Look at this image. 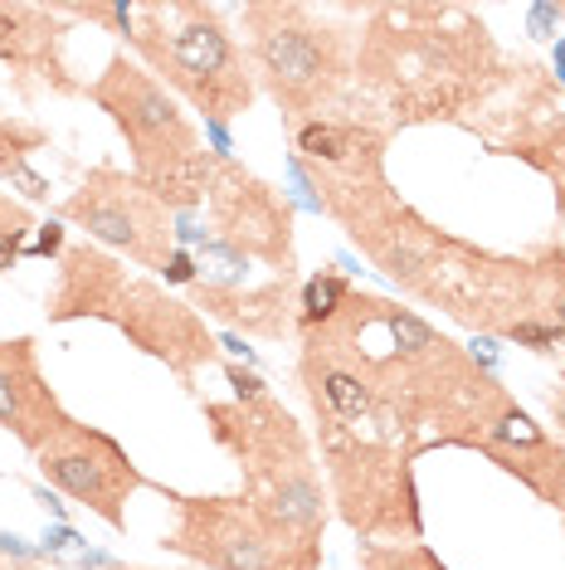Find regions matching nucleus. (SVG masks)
Listing matches in <instances>:
<instances>
[{"label":"nucleus","instance_id":"nucleus-18","mask_svg":"<svg viewBox=\"0 0 565 570\" xmlns=\"http://www.w3.org/2000/svg\"><path fill=\"white\" fill-rule=\"evenodd\" d=\"M507 336H512L517 346H536V352H551V346H561V342H565V332H561V327H551V322H536V317L512 322Z\"/></svg>","mask_w":565,"mask_h":570},{"label":"nucleus","instance_id":"nucleus-3","mask_svg":"<svg viewBox=\"0 0 565 570\" xmlns=\"http://www.w3.org/2000/svg\"><path fill=\"white\" fill-rule=\"evenodd\" d=\"M49 317L54 322H73V317L112 322L118 332H127V342L137 352L166 361L176 375L210 366L215 352H220L196 307L166 297L151 278H127V268L112 264L93 244L63 249L59 283L49 293Z\"/></svg>","mask_w":565,"mask_h":570},{"label":"nucleus","instance_id":"nucleus-15","mask_svg":"<svg viewBox=\"0 0 565 570\" xmlns=\"http://www.w3.org/2000/svg\"><path fill=\"white\" fill-rule=\"evenodd\" d=\"M366 570H448L439 556L419 541H366L361 547Z\"/></svg>","mask_w":565,"mask_h":570},{"label":"nucleus","instance_id":"nucleus-20","mask_svg":"<svg viewBox=\"0 0 565 570\" xmlns=\"http://www.w3.org/2000/svg\"><path fill=\"white\" fill-rule=\"evenodd\" d=\"M225 375H229V385H235V395L239 400H264L268 395V385L259 381L254 371H239V366H225Z\"/></svg>","mask_w":565,"mask_h":570},{"label":"nucleus","instance_id":"nucleus-14","mask_svg":"<svg viewBox=\"0 0 565 570\" xmlns=\"http://www.w3.org/2000/svg\"><path fill=\"white\" fill-rule=\"evenodd\" d=\"M0 59L30 73H59V24L40 6H0Z\"/></svg>","mask_w":565,"mask_h":570},{"label":"nucleus","instance_id":"nucleus-4","mask_svg":"<svg viewBox=\"0 0 565 570\" xmlns=\"http://www.w3.org/2000/svg\"><path fill=\"white\" fill-rule=\"evenodd\" d=\"M132 49L161 88H176L205 112V122H225L249 112L254 63L244 59L225 10L200 0H141L132 6Z\"/></svg>","mask_w":565,"mask_h":570},{"label":"nucleus","instance_id":"nucleus-24","mask_svg":"<svg viewBox=\"0 0 565 570\" xmlns=\"http://www.w3.org/2000/svg\"><path fill=\"white\" fill-rule=\"evenodd\" d=\"M20 254V235H10V239H0V268H10V258Z\"/></svg>","mask_w":565,"mask_h":570},{"label":"nucleus","instance_id":"nucleus-2","mask_svg":"<svg viewBox=\"0 0 565 570\" xmlns=\"http://www.w3.org/2000/svg\"><path fill=\"white\" fill-rule=\"evenodd\" d=\"M205 420H210L215 439L239 459L244 502L288 541H298L307 551H323L331 498L323 488V473H317L303 424L274 395L205 405Z\"/></svg>","mask_w":565,"mask_h":570},{"label":"nucleus","instance_id":"nucleus-7","mask_svg":"<svg viewBox=\"0 0 565 570\" xmlns=\"http://www.w3.org/2000/svg\"><path fill=\"white\" fill-rule=\"evenodd\" d=\"M176 527L161 537L166 551L205 570H317L323 551H307L274 531L244 498H171Z\"/></svg>","mask_w":565,"mask_h":570},{"label":"nucleus","instance_id":"nucleus-1","mask_svg":"<svg viewBox=\"0 0 565 570\" xmlns=\"http://www.w3.org/2000/svg\"><path fill=\"white\" fill-rule=\"evenodd\" d=\"M356 73L395 118H458L497 73L493 35L458 6H380L356 45Z\"/></svg>","mask_w":565,"mask_h":570},{"label":"nucleus","instance_id":"nucleus-22","mask_svg":"<svg viewBox=\"0 0 565 570\" xmlns=\"http://www.w3.org/2000/svg\"><path fill=\"white\" fill-rule=\"evenodd\" d=\"M166 283H196V258L186 249L171 254V264H166Z\"/></svg>","mask_w":565,"mask_h":570},{"label":"nucleus","instance_id":"nucleus-5","mask_svg":"<svg viewBox=\"0 0 565 570\" xmlns=\"http://www.w3.org/2000/svg\"><path fill=\"white\" fill-rule=\"evenodd\" d=\"M244 30H249L254 73L274 94L288 118L323 112L341 98L346 79L356 73L351 35L337 24L317 20L307 6H244Z\"/></svg>","mask_w":565,"mask_h":570},{"label":"nucleus","instance_id":"nucleus-8","mask_svg":"<svg viewBox=\"0 0 565 570\" xmlns=\"http://www.w3.org/2000/svg\"><path fill=\"white\" fill-rule=\"evenodd\" d=\"M63 219H73L79 229H88V239L122 249L137 268H157L166 274L176 254V229H171V210L151 196L132 171L118 166H98L88 171V180L63 200Z\"/></svg>","mask_w":565,"mask_h":570},{"label":"nucleus","instance_id":"nucleus-21","mask_svg":"<svg viewBox=\"0 0 565 570\" xmlns=\"http://www.w3.org/2000/svg\"><path fill=\"white\" fill-rule=\"evenodd\" d=\"M30 254H40V258H54V254H63V229L49 219V225L40 229V239L30 244Z\"/></svg>","mask_w":565,"mask_h":570},{"label":"nucleus","instance_id":"nucleus-16","mask_svg":"<svg viewBox=\"0 0 565 570\" xmlns=\"http://www.w3.org/2000/svg\"><path fill=\"white\" fill-rule=\"evenodd\" d=\"M346 297H351V288H346V278H337V274L307 278V288L298 297V322L303 327H323V322H331L346 307Z\"/></svg>","mask_w":565,"mask_h":570},{"label":"nucleus","instance_id":"nucleus-25","mask_svg":"<svg viewBox=\"0 0 565 570\" xmlns=\"http://www.w3.org/2000/svg\"><path fill=\"white\" fill-rule=\"evenodd\" d=\"M561 16H565V6H561Z\"/></svg>","mask_w":565,"mask_h":570},{"label":"nucleus","instance_id":"nucleus-11","mask_svg":"<svg viewBox=\"0 0 565 570\" xmlns=\"http://www.w3.org/2000/svg\"><path fill=\"white\" fill-rule=\"evenodd\" d=\"M69 420L73 414L49 391L30 336L0 342V430H10L30 453H40Z\"/></svg>","mask_w":565,"mask_h":570},{"label":"nucleus","instance_id":"nucleus-23","mask_svg":"<svg viewBox=\"0 0 565 570\" xmlns=\"http://www.w3.org/2000/svg\"><path fill=\"white\" fill-rule=\"evenodd\" d=\"M556 16H561L556 6H536V10H532V35H536V40H546V24L556 20Z\"/></svg>","mask_w":565,"mask_h":570},{"label":"nucleus","instance_id":"nucleus-13","mask_svg":"<svg viewBox=\"0 0 565 570\" xmlns=\"http://www.w3.org/2000/svg\"><path fill=\"white\" fill-rule=\"evenodd\" d=\"M196 307H205L220 322H235L249 336H282L293 327V317H298L293 278H274L264 288H215V283H200Z\"/></svg>","mask_w":565,"mask_h":570},{"label":"nucleus","instance_id":"nucleus-19","mask_svg":"<svg viewBox=\"0 0 565 570\" xmlns=\"http://www.w3.org/2000/svg\"><path fill=\"white\" fill-rule=\"evenodd\" d=\"M34 225V215L24 210L20 200H10V196H0V239H10V235H24V229Z\"/></svg>","mask_w":565,"mask_h":570},{"label":"nucleus","instance_id":"nucleus-17","mask_svg":"<svg viewBox=\"0 0 565 570\" xmlns=\"http://www.w3.org/2000/svg\"><path fill=\"white\" fill-rule=\"evenodd\" d=\"M49 141L44 127H30V122H16V118H0V176L16 180L20 171H30L24 157L30 151H40Z\"/></svg>","mask_w":565,"mask_h":570},{"label":"nucleus","instance_id":"nucleus-6","mask_svg":"<svg viewBox=\"0 0 565 570\" xmlns=\"http://www.w3.org/2000/svg\"><path fill=\"white\" fill-rule=\"evenodd\" d=\"M88 98L127 137V147H132V176L141 186H151V180H161L166 171L196 161L205 151L196 122L181 112L171 88H161L137 59H127V55L108 59V69L88 83Z\"/></svg>","mask_w":565,"mask_h":570},{"label":"nucleus","instance_id":"nucleus-10","mask_svg":"<svg viewBox=\"0 0 565 570\" xmlns=\"http://www.w3.org/2000/svg\"><path fill=\"white\" fill-rule=\"evenodd\" d=\"M205 205L220 244H229L239 258H259L278 278H293V210L268 180L229 157H215Z\"/></svg>","mask_w":565,"mask_h":570},{"label":"nucleus","instance_id":"nucleus-9","mask_svg":"<svg viewBox=\"0 0 565 570\" xmlns=\"http://www.w3.org/2000/svg\"><path fill=\"white\" fill-rule=\"evenodd\" d=\"M34 459H40V473L49 478V488L69 492L73 502H83V508L102 517L112 531L127 527V502L147 488L132 453L112 434L93 430V424H79V420L63 424Z\"/></svg>","mask_w":565,"mask_h":570},{"label":"nucleus","instance_id":"nucleus-12","mask_svg":"<svg viewBox=\"0 0 565 570\" xmlns=\"http://www.w3.org/2000/svg\"><path fill=\"white\" fill-rule=\"evenodd\" d=\"M478 449L493 453V459L503 463L507 473H517L522 483L536 492V498H546V502H556V508H565V449L526 410L507 405L493 420V430H487V439H483Z\"/></svg>","mask_w":565,"mask_h":570}]
</instances>
